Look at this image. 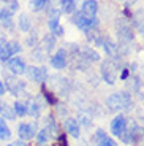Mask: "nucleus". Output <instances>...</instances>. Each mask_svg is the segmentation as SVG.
<instances>
[{
	"mask_svg": "<svg viewBox=\"0 0 144 146\" xmlns=\"http://www.w3.org/2000/svg\"><path fill=\"white\" fill-rule=\"evenodd\" d=\"M116 32H117V38H119V44L117 48H125L127 51V46H128L131 41L135 40V33H133V27L130 26L125 19H117L116 21Z\"/></svg>",
	"mask_w": 144,
	"mask_h": 146,
	"instance_id": "1",
	"label": "nucleus"
},
{
	"mask_svg": "<svg viewBox=\"0 0 144 146\" xmlns=\"http://www.w3.org/2000/svg\"><path fill=\"white\" fill-rule=\"evenodd\" d=\"M106 106L111 111H120V110H130L131 106V95L128 92H117L106 99Z\"/></svg>",
	"mask_w": 144,
	"mask_h": 146,
	"instance_id": "2",
	"label": "nucleus"
},
{
	"mask_svg": "<svg viewBox=\"0 0 144 146\" xmlns=\"http://www.w3.org/2000/svg\"><path fill=\"white\" fill-rule=\"evenodd\" d=\"M71 21H73V24H76V26H78V29L83 30V32H89V30L97 29V27H98L97 18H89V16L84 15L83 11L75 13Z\"/></svg>",
	"mask_w": 144,
	"mask_h": 146,
	"instance_id": "3",
	"label": "nucleus"
},
{
	"mask_svg": "<svg viewBox=\"0 0 144 146\" xmlns=\"http://www.w3.org/2000/svg\"><path fill=\"white\" fill-rule=\"evenodd\" d=\"M116 76H117V67H116L114 60L106 59L101 62V78L104 80V83H108L109 86L116 83Z\"/></svg>",
	"mask_w": 144,
	"mask_h": 146,
	"instance_id": "4",
	"label": "nucleus"
},
{
	"mask_svg": "<svg viewBox=\"0 0 144 146\" xmlns=\"http://www.w3.org/2000/svg\"><path fill=\"white\" fill-rule=\"evenodd\" d=\"M5 83H7V89L13 95H19L21 92L25 91V83L21 81L19 78H16V76H11V75H7V73H5Z\"/></svg>",
	"mask_w": 144,
	"mask_h": 146,
	"instance_id": "5",
	"label": "nucleus"
},
{
	"mask_svg": "<svg viewBox=\"0 0 144 146\" xmlns=\"http://www.w3.org/2000/svg\"><path fill=\"white\" fill-rule=\"evenodd\" d=\"M25 73H27L29 80L35 81V83H44V80L48 78L46 67H29V68H25Z\"/></svg>",
	"mask_w": 144,
	"mask_h": 146,
	"instance_id": "6",
	"label": "nucleus"
},
{
	"mask_svg": "<svg viewBox=\"0 0 144 146\" xmlns=\"http://www.w3.org/2000/svg\"><path fill=\"white\" fill-rule=\"evenodd\" d=\"M18 135L21 140H30L32 137L36 135V122H32V124H19L18 125Z\"/></svg>",
	"mask_w": 144,
	"mask_h": 146,
	"instance_id": "7",
	"label": "nucleus"
},
{
	"mask_svg": "<svg viewBox=\"0 0 144 146\" xmlns=\"http://www.w3.org/2000/svg\"><path fill=\"white\" fill-rule=\"evenodd\" d=\"M111 132L116 137H122L127 132V119L122 116V114L116 116L114 121L111 122Z\"/></svg>",
	"mask_w": 144,
	"mask_h": 146,
	"instance_id": "8",
	"label": "nucleus"
},
{
	"mask_svg": "<svg viewBox=\"0 0 144 146\" xmlns=\"http://www.w3.org/2000/svg\"><path fill=\"white\" fill-rule=\"evenodd\" d=\"M21 52V46H19L18 41H10L3 46L2 49V54H0V59L2 60H10L15 54H19Z\"/></svg>",
	"mask_w": 144,
	"mask_h": 146,
	"instance_id": "9",
	"label": "nucleus"
},
{
	"mask_svg": "<svg viewBox=\"0 0 144 146\" xmlns=\"http://www.w3.org/2000/svg\"><path fill=\"white\" fill-rule=\"evenodd\" d=\"M68 64V57H67V51L65 49H59L52 57H51V65L55 70H62Z\"/></svg>",
	"mask_w": 144,
	"mask_h": 146,
	"instance_id": "10",
	"label": "nucleus"
},
{
	"mask_svg": "<svg viewBox=\"0 0 144 146\" xmlns=\"http://www.w3.org/2000/svg\"><path fill=\"white\" fill-rule=\"evenodd\" d=\"M8 68L13 75H24L27 67H25V62L21 57H11L8 60Z\"/></svg>",
	"mask_w": 144,
	"mask_h": 146,
	"instance_id": "11",
	"label": "nucleus"
},
{
	"mask_svg": "<svg viewBox=\"0 0 144 146\" xmlns=\"http://www.w3.org/2000/svg\"><path fill=\"white\" fill-rule=\"evenodd\" d=\"M94 143H95L97 146H117L114 140H112L111 137L106 135V133H104L101 129H98V130L95 132V135H94Z\"/></svg>",
	"mask_w": 144,
	"mask_h": 146,
	"instance_id": "12",
	"label": "nucleus"
},
{
	"mask_svg": "<svg viewBox=\"0 0 144 146\" xmlns=\"http://www.w3.org/2000/svg\"><path fill=\"white\" fill-rule=\"evenodd\" d=\"M127 133H128V140H130V143H133V145L139 143L141 140L144 138V129H143V127H139L138 124H133L131 127H130V130L127 129Z\"/></svg>",
	"mask_w": 144,
	"mask_h": 146,
	"instance_id": "13",
	"label": "nucleus"
},
{
	"mask_svg": "<svg viewBox=\"0 0 144 146\" xmlns=\"http://www.w3.org/2000/svg\"><path fill=\"white\" fill-rule=\"evenodd\" d=\"M86 16L89 18H97L98 13V2L97 0H84L83 3V10H81Z\"/></svg>",
	"mask_w": 144,
	"mask_h": 146,
	"instance_id": "14",
	"label": "nucleus"
},
{
	"mask_svg": "<svg viewBox=\"0 0 144 146\" xmlns=\"http://www.w3.org/2000/svg\"><path fill=\"white\" fill-rule=\"evenodd\" d=\"M65 129L68 132L70 135L73 138H78L81 135V129H79V124H78V121L73 119V117H68V119H65Z\"/></svg>",
	"mask_w": 144,
	"mask_h": 146,
	"instance_id": "15",
	"label": "nucleus"
},
{
	"mask_svg": "<svg viewBox=\"0 0 144 146\" xmlns=\"http://www.w3.org/2000/svg\"><path fill=\"white\" fill-rule=\"evenodd\" d=\"M101 46L104 48V51H106V54L111 56V59L114 57H119V48H117V44L114 43V41L111 40V38H104L103 43H101Z\"/></svg>",
	"mask_w": 144,
	"mask_h": 146,
	"instance_id": "16",
	"label": "nucleus"
},
{
	"mask_svg": "<svg viewBox=\"0 0 144 146\" xmlns=\"http://www.w3.org/2000/svg\"><path fill=\"white\" fill-rule=\"evenodd\" d=\"M81 54L84 56V59H86L87 62H98V60H100V54L89 46L81 48Z\"/></svg>",
	"mask_w": 144,
	"mask_h": 146,
	"instance_id": "17",
	"label": "nucleus"
},
{
	"mask_svg": "<svg viewBox=\"0 0 144 146\" xmlns=\"http://www.w3.org/2000/svg\"><path fill=\"white\" fill-rule=\"evenodd\" d=\"M11 13L3 8V10H0V24L5 27V29H13V18H11Z\"/></svg>",
	"mask_w": 144,
	"mask_h": 146,
	"instance_id": "18",
	"label": "nucleus"
},
{
	"mask_svg": "<svg viewBox=\"0 0 144 146\" xmlns=\"http://www.w3.org/2000/svg\"><path fill=\"white\" fill-rule=\"evenodd\" d=\"M131 19H133V24H135V27H136V30L144 35V10L136 11V13L131 16Z\"/></svg>",
	"mask_w": 144,
	"mask_h": 146,
	"instance_id": "19",
	"label": "nucleus"
},
{
	"mask_svg": "<svg viewBox=\"0 0 144 146\" xmlns=\"http://www.w3.org/2000/svg\"><path fill=\"white\" fill-rule=\"evenodd\" d=\"M55 46V36L51 33V35H44L43 38V51L44 52H51Z\"/></svg>",
	"mask_w": 144,
	"mask_h": 146,
	"instance_id": "20",
	"label": "nucleus"
},
{
	"mask_svg": "<svg viewBox=\"0 0 144 146\" xmlns=\"http://www.w3.org/2000/svg\"><path fill=\"white\" fill-rule=\"evenodd\" d=\"M60 5H62L63 13H67V15L75 13L76 10V0H60Z\"/></svg>",
	"mask_w": 144,
	"mask_h": 146,
	"instance_id": "21",
	"label": "nucleus"
},
{
	"mask_svg": "<svg viewBox=\"0 0 144 146\" xmlns=\"http://www.w3.org/2000/svg\"><path fill=\"white\" fill-rule=\"evenodd\" d=\"M13 111H15L16 116H25L27 114V105H25L24 102H19V100H16L15 105H13Z\"/></svg>",
	"mask_w": 144,
	"mask_h": 146,
	"instance_id": "22",
	"label": "nucleus"
},
{
	"mask_svg": "<svg viewBox=\"0 0 144 146\" xmlns=\"http://www.w3.org/2000/svg\"><path fill=\"white\" fill-rule=\"evenodd\" d=\"M11 137V130L7 125L3 117H0V140H8Z\"/></svg>",
	"mask_w": 144,
	"mask_h": 146,
	"instance_id": "23",
	"label": "nucleus"
},
{
	"mask_svg": "<svg viewBox=\"0 0 144 146\" xmlns=\"http://www.w3.org/2000/svg\"><path fill=\"white\" fill-rule=\"evenodd\" d=\"M18 24H19V29H21L22 32H29L30 27H32V26H30V19H29V16H27V15H21V16H19V22H18Z\"/></svg>",
	"mask_w": 144,
	"mask_h": 146,
	"instance_id": "24",
	"label": "nucleus"
},
{
	"mask_svg": "<svg viewBox=\"0 0 144 146\" xmlns=\"http://www.w3.org/2000/svg\"><path fill=\"white\" fill-rule=\"evenodd\" d=\"M41 113V108L36 102H32L30 105H27V114H30L32 117H38Z\"/></svg>",
	"mask_w": 144,
	"mask_h": 146,
	"instance_id": "25",
	"label": "nucleus"
},
{
	"mask_svg": "<svg viewBox=\"0 0 144 146\" xmlns=\"http://www.w3.org/2000/svg\"><path fill=\"white\" fill-rule=\"evenodd\" d=\"M0 113H2V116H3V117H7V119H10V121H13L16 117L13 108H10L8 105H2V106H0Z\"/></svg>",
	"mask_w": 144,
	"mask_h": 146,
	"instance_id": "26",
	"label": "nucleus"
},
{
	"mask_svg": "<svg viewBox=\"0 0 144 146\" xmlns=\"http://www.w3.org/2000/svg\"><path fill=\"white\" fill-rule=\"evenodd\" d=\"M36 143H38V145L40 146H43L44 143L48 141V140H49V132L46 130V129H41L40 132H38V133H36Z\"/></svg>",
	"mask_w": 144,
	"mask_h": 146,
	"instance_id": "27",
	"label": "nucleus"
},
{
	"mask_svg": "<svg viewBox=\"0 0 144 146\" xmlns=\"http://www.w3.org/2000/svg\"><path fill=\"white\" fill-rule=\"evenodd\" d=\"M48 5V0H32L30 2V7H32L33 11H40L43 10L44 7Z\"/></svg>",
	"mask_w": 144,
	"mask_h": 146,
	"instance_id": "28",
	"label": "nucleus"
},
{
	"mask_svg": "<svg viewBox=\"0 0 144 146\" xmlns=\"http://www.w3.org/2000/svg\"><path fill=\"white\" fill-rule=\"evenodd\" d=\"M36 43H38V36H36L35 32H32L29 36H27V38H25V44H27V46H30V48L36 46Z\"/></svg>",
	"mask_w": 144,
	"mask_h": 146,
	"instance_id": "29",
	"label": "nucleus"
},
{
	"mask_svg": "<svg viewBox=\"0 0 144 146\" xmlns=\"http://www.w3.org/2000/svg\"><path fill=\"white\" fill-rule=\"evenodd\" d=\"M43 95H44V99H46V102L49 103V105H55V103H57V99L54 97V94H51V92L46 91L44 88H43Z\"/></svg>",
	"mask_w": 144,
	"mask_h": 146,
	"instance_id": "30",
	"label": "nucleus"
},
{
	"mask_svg": "<svg viewBox=\"0 0 144 146\" xmlns=\"http://www.w3.org/2000/svg\"><path fill=\"white\" fill-rule=\"evenodd\" d=\"M48 129L46 130L48 132H52V133H57V125H55V122H54V117L52 116H48Z\"/></svg>",
	"mask_w": 144,
	"mask_h": 146,
	"instance_id": "31",
	"label": "nucleus"
},
{
	"mask_svg": "<svg viewBox=\"0 0 144 146\" xmlns=\"http://www.w3.org/2000/svg\"><path fill=\"white\" fill-rule=\"evenodd\" d=\"M44 51L43 49H35V51L32 52V57L35 59V60H38V62H41V60H44Z\"/></svg>",
	"mask_w": 144,
	"mask_h": 146,
	"instance_id": "32",
	"label": "nucleus"
},
{
	"mask_svg": "<svg viewBox=\"0 0 144 146\" xmlns=\"http://www.w3.org/2000/svg\"><path fill=\"white\" fill-rule=\"evenodd\" d=\"M49 19H57V21H60V11H59L57 8H51L49 10Z\"/></svg>",
	"mask_w": 144,
	"mask_h": 146,
	"instance_id": "33",
	"label": "nucleus"
},
{
	"mask_svg": "<svg viewBox=\"0 0 144 146\" xmlns=\"http://www.w3.org/2000/svg\"><path fill=\"white\" fill-rule=\"evenodd\" d=\"M7 10L10 11L11 15H13V13H15V11L18 10V2H16V0H10V2H8V7H7Z\"/></svg>",
	"mask_w": 144,
	"mask_h": 146,
	"instance_id": "34",
	"label": "nucleus"
},
{
	"mask_svg": "<svg viewBox=\"0 0 144 146\" xmlns=\"http://www.w3.org/2000/svg\"><path fill=\"white\" fill-rule=\"evenodd\" d=\"M57 143H59V146H68L67 145V135H65V133L57 135Z\"/></svg>",
	"mask_w": 144,
	"mask_h": 146,
	"instance_id": "35",
	"label": "nucleus"
},
{
	"mask_svg": "<svg viewBox=\"0 0 144 146\" xmlns=\"http://www.w3.org/2000/svg\"><path fill=\"white\" fill-rule=\"evenodd\" d=\"M52 35H54V36H62V35H63V27L59 26L55 30H52Z\"/></svg>",
	"mask_w": 144,
	"mask_h": 146,
	"instance_id": "36",
	"label": "nucleus"
},
{
	"mask_svg": "<svg viewBox=\"0 0 144 146\" xmlns=\"http://www.w3.org/2000/svg\"><path fill=\"white\" fill-rule=\"evenodd\" d=\"M127 76H128V70L124 68L122 73H120V80H127Z\"/></svg>",
	"mask_w": 144,
	"mask_h": 146,
	"instance_id": "37",
	"label": "nucleus"
},
{
	"mask_svg": "<svg viewBox=\"0 0 144 146\" xmlns=\"http://www.w3.org/2000/svg\"><path fill=\"white\" fill-rule=\"evenodd\" d=\"M8 146H27V145H25L24 141H19V140H18V141H15V143H11V145H8Z\"/></svg>",
	"mask_w": 144,
	"mask_h": 146,
	"instance_id": "38",
	"label": "nucleus"
},
{
	"mask_svg": "<svg viewBox=\"0 0 144 146\" xmlns=\"http://www.w3.org/2000/svg\"><path fill=\"white\" fill-rule=\"evenodd\" d=\"M5 91H7V88H5V84L0 81V95H3L5 94Z\"/></svg>",
	"mask_w": 144,
	"mask_h": 146,
	"instance_id": "39",
	"label": "nucleus"
},
{
	"mask_svg": "<svg viewBox=\"0 0 144 146\" xmlns=\"http://www.w3.org/2000/svg\"><path fill=\"white\" fill-rule=\"evenodd\" d=\"M2 49H3V48H2V44H0V54H2Z\"/></svg>",
	"mask_w": 144,
	"mask_h": 146,
	"instance_id": "40",
	"label": "nucleus"
},
{
	"mask_svg": "<svg viewBox=\"0 0 144 146\" xmlns=\"http://www.w3.org/2000/svg\"><path fill=\"white\" fill-rule=\"evenodd\" d=\"M0 106H2V103H0Z\"/></svg>",
	"mask_w": 144,
	"mask_h": 146,
	"instance_id": "41",
	"label": "nucleus"
}]
</instances>
